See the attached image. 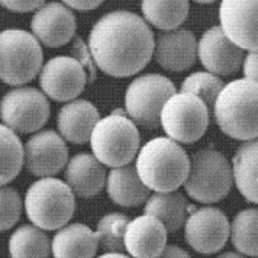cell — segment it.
Masks as SVG:
<instances>
[{"label":"cell","mask_w":258,"mask_h":258,"mask_svg":"<svg viewBox=\"0 0 258 258\" xmlns=\"http://www.w3.org/2000/svg\"><path fill=\"white\" fill-rule=\"evenodd\" d=\"M220 256H222V257H227V256H240V254H237V253H233V252H226V253H223V254H221Z\"/></svg>","instance_id":"obj_37"},{"label":"cell","mask_w":258,"mask_h":258,"mask_svg":"<svg viewBox=\"0 0 258 258\" xmlns=\"http://www.w3.org/2000/svg\"><path fill=\"white\" fill-rule=\"evenodd\" d=\"M71 8L79 11H88L96 9L105 0H62Z\"/></svg>","instance_id":"obj_35"},{"label":"cell","mask_w":258,"mask_h":258,"mask_svg":"<svg viewBox=\"0 0 258 258\" xmlns=\"http://www.w3.org/2000/svg\"><path fill=\"white\" fill-rule=\"evenodd\" d=\"M75 210V194L67 183L59 179L43 177L26 192V215L42 229H60L70 221Z\"/></svg>","instance_id":"obj_4"},{"label":"cell","mask_w":258,"mask_h":258,"mask_svg":"<svg viewBox=\"0 0 258 258\" xmlns=\"http://www.w3.org/2000/svg\"><path fill=\"white\" fill-rule=\"evenodd\" d=\"M161 256L163 257H187L189 256L188 252L183 248L174 245L165 246L164 251L162 252Z\"/></svg>","instance_id":"obj_36"},{"label":"cell","mask_w":258,"mask_h":258,"mask_svg":"<svg viewBox=\"0 0 258 258\" xmlns=\"http://www.w3.org/2000/svg\"><path fill=\"white\" fill-rule=\"evenodd\" d=\"M1 80L8 85L31 82L41 70L43 51L35 37L21 29L0 34Z\"/></svg>","instance_id":"obj_7"},{"label":"cell","mask_w":258,"mask_h":258,"mask_svg":"<svg viewBox=\"0 0 258 258\" xmlns=\"http://www.w3.org/2000/svg\"><path fill=\"white\" fill-rule=\"evenodd\" d=\"M167 229L156 217L144 214L131 221L125 233L126 250L135 257L161 256L166 246Z\"/></svg>","instance_id":"obj_18"},{"label":"cell","mask_w":258,"mask_h":258,"mask_svg":"<svg viewBox=\"0 0 258 258\" xmlns=\"http://www.w3.org/2000/svg\"><path fill=\"white\" fill-rule=\"evenodd\" d=\"M224 83L210 72H196L189 75L181 85V92L190 93L200 98L208 107L212 120H214V107Z\"/></svg>","instance_id":"obj_29"},{"label":"cell","mask_w":258,"mask_h":258,"mask_svg":"<svg viewBox=\"0 0 258 258\" xmlns=\"http://www.w3.org/2000/svg\"><path fill=\"white\" fill-rule=\"evenodd\" d=\"M45 0H1V4L13 12L26 13L41 7Z\"/></svg>","instance_id":"obj_33"},{"label":"cell","mask_w":258,"mask_h":258,"mask_svg":"<svg viewBox=\"0 0 258 258\" xmlns=\"http://www.w3.org/2000/svg\"><path fill=\"white\" fill-rule=\"evenodd\" d=\"M74 49H75V53L77 55V59L88 70V81L90 83L94 82L95 78H96V71H95L94 65H93V61L90 58V56L86 50V47L80 38H76Z\"/></svg>","instance_id":"obj_32"},{"label":"cell","mask_w":258,"mask_h":258,"mask_svg":"<svg viewBox=\"0 0 258 258\" xmlns=\"http://www.w3.org/2000/svg\"><path fill=\"white\" fill-rule=\"evenodd\" d=\"M229 235V222L222 210L202 207L189 212L185 223V238L197 252L212 254L220 251Z\"/></svg>","instance_id":"obj_11"},{"label":"cell","mask_w":258,"mask_h":258,"mask_svg":"<svg viewBox=\"0 0 258 258\" xmlns=\"http://www.w3.org/2000/svg\"><path fill=\"white\" fill-rule=\"evenodd\" d=\"M155 45L150 27L139 15L128 11L106 14L89 35L96 65L116 78L130 77L144 69L152 58Z\"/></svg>","instance_id":"obj_1"},{"label":"cell","mask_w":258,"mask_h":258,"mask_svg":"<svg viewBox=\"0 0 258 258\" xmlns=\"http://www.w3.org/2000/svg\"><path fill=\"white\" fill-rule=\"evenodd\" d=\"M107 194L122 207H138L149 199L150 188L141 180L137 167L131 164L114 167L108 174Z\"/></svg>","instance_id":"obj_21"},{"label":"cell","mask_w":258,"mask_h":258,"mask_svg":"<svg viewBox=\"0 0 258 258\" xmlns=\"http://www.w3.org/2000/svg\"><path fill=\"white\" fill-rule=\"evenodd\" d=\"M189 165L190 159L177 141L157 138L141 148L136 167L142 182L151 190L170 191L184 185Z\"/></svg>","instance_id":"obj_3"},{"label":"cell","mask_w":258,"mask_h":258,"mask_svg":"<svg viewBox=\"0 0 258 258\" xmlns=\"http://www.w3.org/2000/svg\"><path fill=\"white\" fill-rule=\"evenodd\" d=\"M198 55L203 67L217 76L234 75L244 65L245 49L225 34L222 26H214L202 35Z\"/></svg>","instance_id":"obj_13"},{"label":"cell","mask_w":258,"mask_h":258,"mask_svg":"<svg viewBox=\"0 0 258 258\" xmlns=\"http://www.w3.org/2000/svg\"><path fill=\"white\" fill-rule=\"evenodd\" d=\"M25 165L34 176L56 175L68 164V148L64 140L51 130L32 136L25 144Z\"/></svg>","instance_id":"obj_14"},{"label":"cell","mask_w":258,"mask_h":258,"mask_svg":"<svg viewBox=\"0 0 258 258\" xmlns=\"http://www.w3.org/2000/svg\"><path fill=\"white\" fill-rule=\"evenodd\" d=\"M214 120L237 141L258 138V83L247 78L224 85L214 107Z\"/></svg>","instance_id":"obj_2"},{"label":"cell","mask_w":258,"mask_h":258,"mask_svg":"<svg viewBox=\"0 0 258 258\" xmlns=\"http://www.w3.org/2000/svg\"><path fill=\"white\" fill-rule=\"evenodd\" d=\"M99 120L100 113L92 103L76 100L59 110L57 128L64 140L74 144H83L90 141Z\"/></svg>","instance_id":"obj_20"},{"label":"cell","mask_w":258,"mask_h":258,"mask_svg":"<svg viewBox=\"0 0 258 258\" xmlns=\"http://www.w3.org/2000/svg\"><path fill=\"white\" fill-rule=\"evenodd\" d=\"M49 103L33 87H20L5 95L1 102V118L5 126L22 134L43 128L49 117Z\"/></svg>","instance_id":"obj_10"},{"label":"cell","mask_w":258,"mask_h":258,"mask_svg":"<svg viewBox=\"0 0 258 258\" xmlns=\"http://www.w3.org/2000/svg\"><path fill=\"white\" fill-rule=\"evenodd\" d=\"M144 18L155 27L168 31L176 29L188 18V0H142Z\"/></svg>","instance_id":"obj_25"},{"label":"cell","mask_w":258,"mask_h":258,"mask_svg":"<svg viewBox=\"0 0 258 258\" xmlns=\"http://www.w3.org/2000/svg\"><path fill=\"white\" fill-rule=\"evenodd\" d=\"M233 181V167L227 159L217 150L205 148L191 155L184 187L191 199L209 204L223 200Z\"/></svg>","instance_id":"obj_6"},{"label":"cell","mask_w":258,"mask_h":258,"mask_svg":"<svg viewBox=\"0 0 258 258\" xmlns=\"http://www.w3.org/2000/svg\"><path fill=\"white\" fill-rule=\"evenodd\" d=\"M131 220L127 216L119 213H110L104 216L98 223L97 234L99 246L106 251L124 252L125 233Z\"/></svg>","instance_id":"obj_30"},{"label":"cell","mask_w":258,"mask_h":258,"mask_svg":"<svg viewBox=\"0 0 258 258\" xmlns=\"http://www.w3.org/2000/svg\"><path fill=\"white\" fill-rule=\"evenodd\" d=\"M232 162L239 191L247 201L258 204V138L241 144Z\"/></svg>","instance_id":"obj_24"},{"label":"cell","mask_w":258,"mask_h":258,"mask_svg":"<svg viewBox=\"0 0 258 258\" xmlns=\"http://www.w3.org/2000/svg\"><path fill=\"white\" fill-rule=\"evenodd\" d=\"M76 28L74 14L58 2L42 6L31 22V29L36 38L48 47H62L69 43Z\"/></svg>","instance_id":"obj_16"},{"label":"cell","mask_w":258,"mask_h":258,"mask_svg":"<svg viewBox=\"0 0 258 258\" xmlns=\"http://www.w3.org/2000/svg\"><path fill=\"white\" fill-rule=\"evenodd\" d=\"M194 1H196V2H198V3H201V4H208V3L215 2L216 0H194Z\"/></svg>","instance_id":"obj_38"},{"label":"cell","mask_w":258,"mask_h":258,"mask_svg":"<svg viewBox=\"0 0 258 258\" xmlns=\"http://www.w3.org/2000/svg\"><path fill=\"white\" fill-rule=\"evenodd\" d=\"M98 246L97 232L82 223H73L54 235L51 252L55 257H93Z\"/></svg>","instance_id":"obj_22"},{"label":"cell","mask_w":258,"mask_h":258,"mask_svg":"<svg viewBox=\"0 0 258 258\" xmlns=\"http://www.w3.org/2000/svg\"><path fill=\"white\" fill-rule=\"evenodd\" d=\"M196 37L188 29L176 28L159 34L155 45L157 63L169 72L187 71L198 55Z\"/></svg>","instance_id":"obj_17"},{"label":"cell","mask_w":258,"mask_h":258,"mask_svg":"<svg viewBox=\"0 0 258 258\" xmlns=\"http://www.w3.org/2000/svg\"><path fill=\"white\" fill-rule=\"evenodd\" d=\"M176 93L174 84L158 74H147L130 83L125 105L130 118L146 130L161 126V113L166 101Z\"/></svg>","instance_id":"obj_8"},{"label":"cell","mask_w":258,"mask_h":258,"mask_svg":"<svg viewBox=\"0 0 258 258\" xmlns=\"http://www.w3.org/2000/svg\"><path fill=\"white\" fill-rule=\"evenodd\" d=\"M243 69L246 78L258 83V50H251L246 54Z\"/></svg>","instance_id":"obj_34"},{"label":"cell","mask_w":258,"mask_h":258,"mask_svg":"<svg viewBox=\"0 0 258 258\" xmlns=\"http://www.w3.org/2000/svg\"><path fill=\"white\" fill-rule=\"evenodd\" d=\"M188 200L179 191H157L145 202L144 214L159 219L169 233H174L186 223L189 214Z\"/></svg>","instance_id":"obj_23"},{"label":"cell","mask_w":258,"mask_h":258,"mask_svg":"<svg viewBox=\"0 0 258 258\" xmlns=\"http://www.w3.org/2000/svg\"><path fill=\"white\" fill-rule=\"evenodd\" d=\"M42 228L24 224L13 233L9 241L12 257H46L51 251V244Z\"/></svg>","instance_id":"obj_26"},{"label":"cell","mask_w":258,"mask_h":258,"mask_svg":"<svg viewBox=\"0 0 258 258\" xmlns=\"http://www.w3.org/2000/svg\"><path fill=\"white\" fill-rule=\"evenodd\" d=\"M95 155L80 153L71 158L65 179L74 194L81 199L97 196L106 184V169Z\"/></svg>","instance_id":"obj_19"},{"label":"cell","mask_w":258,"mask_h":258,"mask_svg":"<svg viewBox=\"0 0 258 258\" xmlns=\"http://www.w3.org/2000/svg\"><path fill=\"white\" fill-rule=\"evenodd\" d=\"M230 236L241 254L258 256V209L249 208L237 214L230 226Z\"/></svg>","instance_id":"obj_27"},{"label":"cell","mask_w":258,"mask_h":258,"mask_svg":"<svg viewBox=\"0 0 258 258\" xmlns=\"http://www.w3.org/2000/svg\"><path fill=\"white\" fill-rule=\"evenodd\" d=\"M221 26L245 50H258V0H222Z\"/></svg>","instance_id":"obj_15"},{"label":"cell","mask_w":258,"mask_h":258,"mask_svg":"<svg viewBox=\"0 0 258 258\" xmlns=\"http://www.w3.org/2000/svg\"><path fill=\"white\" fill-rule=\"evenodd\" d=\"M119 111L115 110L100 119L90 138L96 158L110 167L129 164L138 154L141 144L136 123Z\"/></svg>","instance_id":"obj_5"},{"label":"cell","mask_w":258,"mask_h":258,"mask_svg":"<svg viewBox=\"0 0 258 258\" xmlns=\"http://www.w3.org/2000/svg\"><path fill=\"white\" fill-rule=\"evenodd\" d=\"M1 186L13 181L22 170L25 159L23 144L15 131L1 125Z\"/></svg>","instance_id":"obj_28"},{"label":"cell","mask_w":258,"mask_h":258,"mask_svg":"<svg viewBox=\"0 0 258 258\" xmlns=\"http://www.w3.org/2000/svg\"><path fill=\"white\" fill-rule=\"evenodd\" d=\"M22 200L12 187H1V231H6L18 223L22 214Z\"/></svg>","instance_id":"obj_31"},{"label":"cell","mask_w":258,"mask_h":258,"mask_svg":"<svg viewBox=\"0 0 258 258\" xmlns=\"http://www.w3.org/2000/svg\"><path fill=\"white\" fill-rule=\"evenodd\" d=\"M87 82L84 66L77 58L56 56L47 61L40 75L45 94L57 102H67L82 94Z\"/></svg>","instance_id":"obj_12"},{"label":"cell","mask_w":258,"mask_h":258,"mask_svg":"<svg viewBox=\"0 0 258 258\" xmlns=\"http://www.w3.org/2000/svg\"><path fill=\"white\" fill-rule=\"evenodd\" d=\"M212 120L205 103L196 95L180 92L171 96L161 113V126L172 140L191 144L200 141Z\"/></svg>","instance_id":"obj_9"}]
</instances>
